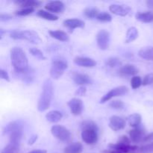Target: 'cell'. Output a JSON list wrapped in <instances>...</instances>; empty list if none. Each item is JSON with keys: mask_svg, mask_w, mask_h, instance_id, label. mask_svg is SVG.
I'll use <instances>...</instances> for the list:
<instances>
[{"mask_svg": "<svg viewBox=\"0 0 153 153\" xmlns=\"http://www.w3.org/2000/svg\"><path fill=\"white\" fill-rule=\"evenodd\" d=\"M10 60L16 73H22L28 70V58L21 48L15 46L10 49Z\"/></svg>", "mask_w": 153, "mask_h": 153, "instance_id": "1", "label": "cell"}, {"mask_svg": "<svg viewBox=\"0 0 153 153\" xmlns=\"http://www.w3.org/2000/svg\"><path fill=\"white\" fill-rule=\"evenodd\" d=\"M53 97V85L51 79H46L43 85V90L37 102L39 111L43 112L47 110L51 105Z\"/></svg>", "mask_w": 153, "mask_h": 153, "instance_id": "2", "label": "cell"}, {"mask_svg": "<svg viewBox=\"0 0 153 153\" xmlns=\"http://www.w3.org/2000/svg\"><path fill=\"white\" fill-rule=\"evenodd\" d=\"M82 131L81 134L82 140L87 144H94L98 140V127L91 120H86L82 123Z\"/></svg>", "mask_w": 153, "mask_h": 153, "instance_id": "3", "label": "cell"}, {"mask_svg": "<svg viewBox=\"0 0 153 153\" xmlns=\"http://www.w3.org/2000/svg\"><path fill=\"white\" fill-rule=\"evenodd\" d=\"M5 131L9 134V139H10L9 144L19 148L22 137V125L16 121H13V122L10 123L6 126Z\"/></svg>", "mask_w": 153, "mask_h": 153, "instance_id": "4", "label": "cell"}, {"mask_svg": "<svg viewBox=\"0 0 153 153\" xmlns=\"http://www.w3.org/2000/svg\"><path fill=\"white\" fill-rule=\"evenodd\" d=\"M10 37L14 40H27L34 44H40L42 43L39 34L31 30H14L10 33Z\"/></svg>", "mask_w": 153, "mask_h": 153, "instance_id": "5", "label": "cell"}, {"mask_svg": "<svg viewBox=\"0 0 153 153\" xmlns=\"http://www.w3.org/2000/svg\"><path fill=\"white\" fill-rule=\"evenodd\" d=\"M67 67L68 64L65 60L61 58H55L52 61V67L50 69L51 77L54 79H60Z\"/></svg>", "mask_w": 153, "mask_h": 153, "instance_id": "6", "label": "cell"}, {"mask_svg": "<svg viewBox=\"0 0 153 153\" xmlns=\"http://www.w3.org/2000/svg\"><path fill=\"white\" fill-rule=\"evenodd\" d=\"M51 132L54 137L62 142H69L71 140L72 134L70 130L61 125L53 126L51 128Z\"/></svg>", "mask_w": 153, "mask_h": 153, "instance_id": "7", "label": "cell"}, {"mask_svg": "<svg viewBox=\"0 0 153 153\" xmlns=\"http://www.w3.org/2000/svg\"><path fill=\"white\" fill-rule=\"evenodd\" d=\"M128 92V88L126 86H120L117 87V88H113L109 92L105 94L102 97L101 100H100V103H105L106 102L109 101L111 100L112 98L116 97H121L125 94H126Z\"/></svg>", "mask_w": 153, "mask_h": 153, "instance_id": "8", "label": "cell"}, {"mask_svg": "<svg viewBox=\"0 0 153 153\" xmlns=\"http://www.w3.org/2000/svg\"><path fill=\"white\" fill-rule=\"evenodd\" d=\"M97 42L99 48L102 50H105L108 48L110 42V34L106 30H100L97 35Z\"/></svg>", "mask_w": 153, "mask_h": 153, "instance_id": "9", "label": "cell"}, {"mask_svg": "<svg viewBox=\"0 0 153 153\" xmlns=\"http://www.w3.org/2000/svg\"><path fill=\"white\" fill-rule=\"evenodd\" d=\"M67 105L70 108V112L75 116H79L83 111V102L79 98H73L67 102Z\"/></svg>", "mask_w": 153, "mask_h": 153, "instance_id": "10", "label": "cell"}, {"mask_svg": "<svg viewBox=\"0 0 153 153\" xmlns=\"http://www.w3.org/2000/svg\"><path fill=\"white\" fill-rule=\"evenodd\" d=\"M72 79L73 82L78 85L80 86H85V85H89L93 83V81L89 76L86 74L79 73H73L72 74Z\"/></svg>", "mask_w": 153, "mask_h": 153, "instance_id": "11", "label": "cell"}, {"mask_svg": "<svg viewBox=\"0 0 153 153\" xmlns=\"http://www.w3.org/2000/svg\"><path fill=\"white\" fill-rule=\"evenodd\" d=\"M126 123L125 120L118 116H112L109 121V127L114 131L123 129L126 127Z\"/></svg>", "mask_w": 153, "mask_h": 153, "instance_id": "12", "label": "cell"}, {"mask_svg": "<svg viewBox=\"0 0 153 153\" xmlns=\"http://www.w3.org/2000/svg\"><path fill=\"white\" fill-rule=\"evenodd\" d=\"M110 149H116L121 153H136L137 149H139L137 146H132V145H126V144H120V143H111L109 144Z\"/></svg>", "mask_w": 153, "mask_h": 153, "instance_id": "13", "label": "cell"}, {"mask_svg": "<svg viewBox=\"0 0 153 153\" xmlns=\"http://www.w3.org/2000/svg\"><path fill=\"white\" fill-rule=\"evenodd\" d=\"M109 10L114 14L117 15V16H125L128 15V13L131 11V8L125 4H111L109 7Z\"/></svg>", "mask_w": 153, "mask_h": 153, "instance_id": "14", "label": "cell"}, {"mask_svg": "<svg viewBox=\"0 0 153 153\" xmlns=\"http://www.w3.org/2000/svg\"><path fill=\"white\" fill-rule=\"evenodd\" d=\"M146 136L144 130H143L142 128H135L129 131L130 140L134 143H139V142L143 141Z\"/></svg>", "mask_w": 153, "mask_h": 153, "instance_id": "15", "label": "cell"}, {"mask_svg": "<svg viewBox=\"0 0 153 153\" xmlns=\"http://www.w3.org/2000/svg\"><path fill=\"white\" fill-rule=\"evenodd\" d=\"M45 8L47 10V11L61 13L65 8V5L61 1H51L45 5Z\"/></svg>", "mask_w": 153, "mask_h": 153, "instance_id": "16", "label": "cell"}, {"mask_svg": "<svg viewBox=\"0 0 153 153\" xmlns=\"http://www.w3.org/2000/svg\"><path fill=\"white\" fill-rule=\"evenodd\" d=\"M74 63L78 66L88 67V68L96 67L97 64L95 60L91 58H87V57H76L74 58Z\"/></svg>", "mask_w": 153, "mask_h": 153, "instance_id": "17", "label": "cell"}, {"mask_svg": "<svg viewBox=\"0 0 153 153\" xmlns=\"http://www.w3.org/2000/svg\"><path fill=\"white\" fill-rule=\"evenodd\" d=\"M139 70L133 64H127L126 65L123 66L120 68L119 73L120 76H134L137 74Z\"/></svg>", "mask_w": 153, "mask_h": 153, "instance_id": "18", "label": "cell"}, {"mask_svg": "<svg viewBox=\"0 0 153 153\" xmlns=\"http://www.w3.org/2000/svg\"><path fill=\"white\" fill-rule=\"evenodd\" d=\"M14 3L22 8H35L40 7L43 2L37 0H15Z\"/></svg>", "mask_w": 153, "mask_h": 153, "instance_id": "19", "label": "cell"}, {"mask_svg": "<svg viewBox=\"0 0 153 153\" xmlns=\"http://www.w3.org/2000/svg\"><path fill=\"white\" fill-rule=\"evenodd\" d=\"M64 26L70 28V29H75L77 28H85V23L84 21L79 19H68L63 22Z\"/></svg>", "mask_w": 153, "mask_h": 153, "instance_id": "20", "label": "cell"}, {"mask_svg": "<svg viewBox=\"0 0 153 153\" xmlns=\"http://www.w3.org/2000/svg\"><path fill=\"white\" fill-rule=\"evenodd\" d=\"M138 55L143 59L153 61V46H146L142 48L139 50Z\"/></svg>", "mask_w": 153, "mask_h": 153, "instance_id": "21", "label": "cell"}, {"mask_svg": "<svg viewBox=\"0 0 153 153\" xmlns=\"http://www.w3.org/2000/svg\"><path fill=\"white\" fill-rule=\"evenodd\" d=\"M136 19L140 22H153V12L152 11H145V12H139L136 14Z\"/></svg>", "mask_w": 153, "mask_h": 153, "instance_id": "22", "label": "cell"}, {"mask_svg": "<svg viewBox=\"0 0 153 153\" xmlns=\"http://www.w3.org/2000/svg\"><path fill=\"white\" fill-rule=\"evenodd\" d=\"M49 34L51 37L56 39V40H60V41L67 42L70 40L68 34L66 32H64V31H60V30H57V31H49Z\"/></svg>", "mask_w": 153, "mask_h": 153, "instance_id": "23", "label": "cell"}, {"mask_svg": "<svg viewBox=\"0 0 153 153\" xmlns=\"http://www.w3.org/2000/svg\"><path fill=\"white\" fill-rule=\"evenodd\" d=\"M63 114L58 111H51L48 112L46 115V118L49 122L52 123H58L62 119Z\"/></svg>", "mask_w": 153, "mask_h": 153, "instance_id": "24", "label": "cell"}, {"mask_svg": "<svg viewBox=\"0 0 153 153\" xmlns=\"http://www.w3.org/2000/svg\"><path fill=\"white\" fill-rule=\"evenodd\" d=\"M83 150L82 144L79 142L73 143L64 149V153H82Z\"/></svg>", "mask_w": 153, "mask_h": 153, "instance_id": "25", "label": "cell"}, {"mask_svg": "<svg viewBox=\"0 0 153 153\" xmlns=\"http://www.w3.org/2000/svg\"><path fill=\"white\" fill-rule=\"evenodd\" d=\"M138 37V30L135 27H131L128 29L126 36V43H128L135 40Z\"/></svg>", "mask_w": 153, "mask_h": 153, "instance_id": "26", "label": "cell"}, {"mask_svg": "<svg viewBox=\"0 0 153 153\" xmlns=\"http://www.w3.org/2000/svg\"><path fill=\"white\" fill-rule=\"evenodd\" d=\"M142 117L140 114H132L129 115L127 118L128 124L131 127H137L141 123Z\"/></svg>", "mask_w": 153, "mask_h": 153, "instance_id": "27", "label": "cell"}, {"mask_svg": "<svg viewBox=\"0 0 153 153\" xmlns=\"http://www.w3.org/2000/svg\"><path fill=\"white\" fill-rule=\"evenodd\" d=\"M37 16L43 18V19L49 21H56L58 19V16L57 15L44 10H38V12H37Z\"/></svg>", "mask_w": 153, "mask_h": 153, "instance_id": "28", "label": "cell"}, {"mask_svg": "<svg viewBox=\"0 0 153 153\" xmlns=\"http://www.w3.org/2000/svg\"><path fill=\"white\" fill-rule=\"evenodd\" d=\"M105 64L108 67L114 68V67H120V66L122 65V61L120 58H116V57H111L106 60Z\"/></svg>", "mask_w": 153, "mask_h": 153, "instance_id": "29", "label": "cell"}, {"mask_svg": "<svg viewBox=\"0 0 153 153\" xmlns=\"http://www.w3.org/2000/svg\"><path fill=\"white\" fill-rule=\"evenodd\" d=\"M99 13H100L99 10L95 8V7H88V8H86L84 10V14L85 15V16L90 18V19L97 18Z\"/></svg>", "mask_w": 153, "mask_h": 153, "instance_id": "30", "label": "cell"}, {"mask_svg": "<svg viewBox=\"0 0 153 153\" xmlns=\"http://www.w3.org/2000/svg\"><path fill=\"white\" fill-rule=\"evenodd\" d=\"M29 52L33 55L34 57L37 58L39 60H46V57L44 56L43 52L37 48H31L29 49Z\"/></svg>", "mask_w": 153, "mask_h": 153, "instance_id": "31", "label": "cell"}, {"mask_svg": "<svg viewBox=\"0 0 153 153\" xmlns=\"http://www.w3.org/2000/svg\"><path fill=\"white\" fill-rule=\"evenodd\" d=\"M142 82H143V81H142L141 78L140 76H133L131 80V86L132 89L135 90L140 88V85H142Z\"/></svg>", "mask_w": 153, "mask_h": 153, "instance_id": "32", "label": "cell"}, {"mask_svg": "<svg viewBox=\"0 0 153 153\" xmlns=\"http://www.w3.org/2000/svg\"><path fill=\"white\" fill-rule=\"evenodd\" d=\"M97 19H98V20L101 21V22H108L112 20V16H111L110 13H107V12H102V13H99Z\"/></svg>", "mask_w": 153, "mask_h": 153, "instance_id": "33", "label": "cell"}, {"mask_svg": "<svg viewBox=\"0 0 153 153\" xmlns=\"http://www.w3.org/2000/svg\"><path fill=\"white\" fill-rule=\"evenodd\" d=\"M153 152V142L144 145L137 149L136 153H152Z\"/></svg>", "mask_w": 153, "mask_h": 153, "instance_id": "34", "label": "cell"}, {"mask_svg": "<svg viewBox=\"0 0 153 153\" xmlns=\"http://www.w3.org/2000/svg\"><path fill=\"white\" fill-rule=\"evenodd\" d=\"M125 106L124 102L121 100H114V101L111 102L109 104V107L112 108L114 109H117V110H121Z\"/></svg>", "mask_w": 153, "mask_h": 153, "instance_id": "35", "label": "cell"}, {"mask_svg": "<svg viewBox=\"0 0 153 153\" xmlns=\"http://www.w3.org/2000/svg\"><path fill=\"white\" fill-rule=\"evenodd\" d=\"M34 8H22L21 10H16L15 12V14L17 15V16H27V15L31 14L32 12H34Z\"/></svg>", "mask_w": 153, "mask_h": 153, "instance_id": "36", "label": "cell"}, {"mask_svg": "<svg viewBox=\"0 0 153 153\" xmlns=\"http://www.w3.org/2000/svg\"><path fill=\"white\" fill-rule=\"evenodd\" d=\"M152 84H153V73H149L144 76L142 85L143 86H147V85H150Z\"/></svg>", "mask_w": 153, "mask_h": 153, "instance_id": "37", "label": "cell"}, {"mask_svg": "<svg viewBox=\"0 0 153 153\" xmlns=\"http://www.w3.org/2000/svg\"><path fill=\"white\" fill-rule=\"evenodd\" d=\"M117 143H120V144H126V145H130L131 143V140L128 138L127 136L123 135L118 139Z\"/></svg>", "mask_w": 153, "mask_h": 153, "instance_id": "38", "label": "cell"}, {"mask_svg": "<svg viewBox=\"0 0 153 153\" xmlns=\"http://www.w3.org/2000/svg\"><path fill=\"white\" fill-rule=\"evenodd\" d=\"M87 92V89L85 86H81L77 91H76V96H80V97H83Z\"/></svg>", "mask_w": 153, "mask_h": 153, "instance_id": "39", "label": "cell"}, {"mask_svg": "<svg viewBox=\"0 0 153 153\" xmlns=\"http://www.w3.org/2000/svg\"><path fill=\"white\" fill-rule=\"evenodd\" d=\"M0 76H1V79H4V80L7 81V82H10V78H9L8 74H7V71H5L3 69L0 70Z\"/></svg>", "mask_w": 153, "mask_h": 153, "instance_id": "40", "label": "cell"}, {"mask_svg": "<svg viewBox=\"0 0 153 153\" xmlns=\"http://www.w3.org/2000/svg\"><path fill=\"white\" fill-rule=\"evenodd\" d=\"M12 19V16L9 14H4V13H1L0 16V20L1 22H4V21L9 20V19Z\"/></svg>", "mask_w": 153, "mask_h": 153, "instance_id": "41", "label": "cell"}, {"mask_svg": "<svg viewBox=\"0 0 153 153\" xmlns=\"http://www.w3.org/2000/svg\"><path fill=\"white\" fill-rule=\"evenodd\" d=\"M37 135H36V134L31 136V137H30L29 140H28V145H32L33 143L37 140Z\"/></svg>", "mask_w": 153, "mask_h": 153, "instance_id": "42", "label": "cell"}, {"mask_svg": "<svg viewBox=\"0 0 153 153\" xmlns=\"http://www.w3.org/2000/svg\"><path fill=\"white\" fill-rule=\"evenodd\" d=\"M103 153H121L119 151L116 150V149H105V150L102 151Z\"/></svg>", "mask_w": 153, "mask_h": 153, "instance_id": "43", "label": "cell"}, {"mask_svg": "<svg viewBox=\"0 0 153 153\" xmlns=\"http://www.w3.org/2000/svg\"><path fill=\"white\" fill-rule=\"evenodd\" d=\"M28 153H47L46 150H44V149H36V150L31 151Z\"/></svg>", "mask_w": 153, "mask_h": 153, "instance_id": "44", "label": "cell"}, {"mask_svg": "<svg viewBox=\"0 0 153 153\" xmlns=\"http://www.w3.org/2000/svg\"><path fill=\"white\" fill-rule=\"evenodd\" d=\"M146 3L148 7L153 9V0H148V1H146Z\"/></svg>", "mask_w": 153, "mask_h": 153, "instance_id": "45", "label": "cell"}, {"mask_svg": "<svg viewBox=\"0 0 153 153\" xmlns=\"http://www.w3.org/2000/svg\"><path fill=\"white\" fill-rule=\"evenodd\" d=\"M1 153H6V152H1Z\"/></svg>", "mask_w": 153, "mask_h": 153, "instance_id": "46", "label": "cell"}]
</instances>
